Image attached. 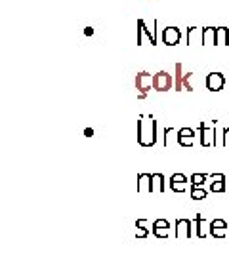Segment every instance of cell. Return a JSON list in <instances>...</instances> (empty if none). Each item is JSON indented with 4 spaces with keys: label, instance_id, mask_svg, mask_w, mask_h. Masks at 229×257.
Here are the masks:
<instances>
[{
    "label": "cell",
    "instance_id": "obj_6",
    "mask_svg": "<svg viewBox=\"0 0 229 257\" xmlns=\"http://www.w3.org/2000/svg\"><path fill=\"white\" fill-rule=\"evenodd\" d=\"M197 131L193 128H178L176 129V141L180 147H193L195 145Z\"/></svg>",
    "mask_w": 229,
    "mask_h": 257
},
{
    "label": "cell",
    "instance_id": "obj_23",
    "mask_svg": "<svg viewBox=\"0 0 229 257\" xmlns=\"http://www.w3.org/2000/svg\"><path fill=\"white\" fill-rule=\"evenodd\" d=\"M149 233H153L151 227H138L136 229V238H147Z\"/></svg>",
    "mask_w": 229,
    "mask_h": 257
},
{
    "label": "cell",
    "instance_id": "obj_20",
    "mask_svg": "<svg viewBox=\"0 0 229 257\" xmlns=\"http://www.w3.org/2000/svg\"><path fill=\"white\" fill-rule=\"evenodd\" d=\"M207 179H208L207 173H193V175L189 177V181H191V187H203Z\"/></svg>",
    "mask_w": 229,
    "mask_h": 257
},
{
    "label": "cell",
    "instance_id": "obj_18",
    "mask_svg": "<svg viewBox=\"0 0 229 257\" xmlns=\"http://www.w3.org/2000/svg\"><path fill=\"white\" fill-rule=\"evenodd\" d=\"M187 46H193L195 40H203V31H199L197 27H189L187 29Z\"/></svg>",
    "mask_w": 229,
    "mask_h": 257
},
{
    "label": "cell",
    "instance_id": "obj_16",
    "mask_svg": "<svg viewBox=\"0 0 229 257\" xmlns=\"http://www.w3.org/2000/svg\"><path fill=\"white\" fill-rule=\"evenodd\" d=\"M184 78H186L184 65L176 63L174 65V90L176 92H184Z\"/></svg>",
    "mask_w": 229,
    "mask_h": 257
},
{
    "label": "cell",
    "instance_id": "obj_19",
    "mask_svg": "<svg viewBox=\"0 0 229 257\" xmlns=\"http://www.w3.org/2000/svg\"><path fill=\"white\" fill-rule=\"evenodd\" d=\"M216 38H218V46H229L228 27H218V29H216Z\"/></svg>",
    "mask_w": 229,
    "mask_h": 257
},
{
    "label": "cell",
    "instance_id": "obj_27",
    "mask_svg": "<svg viewBox=\"0 0 229 257\" xmlns=\"http://www.w3.org/2000/svg\"><path fill=\"white\" fill-rule=\"evenodd\" d=\"M136 227H151L153 229V225H149L147 219H138V221H136Z\"/></svg>",
    "mask_w": 229,
    "mask_h": 257
},
{
    "label": "cell",
    "instance_id": "obj_22",
    "mask_svg": "<svg viewBox=\"0 0 229 257\" xmlns=\"http://www.w3.org/2000/svg\"><path fill=\"white\" fill-rule=\"evenodd\" d=\"M226 181H210V193H224Z\"/></svg>",
    "mask_w": 229,
    "mask_h": 257
},
{
    "label": "cell",
    "instance_id": "obj_1",
    "mask_svg": "<svg viewBox=\"0 0 229 257\" xmlns=\"http://www.w3.org/2000/svg\"><path fill=\"white\" fill-rule=\"evenodd\" d=\"M138 143L142 147H153L157 143V120L153 115H142L138 120Z\"/></svg>",
    "mask_w": 229,
    "mask_h": 257
},
{
    "label": "cell",
    "instance_id": "obj_9",
    "mask_svg": "<svg viewBox=\"0 0 229 257\" xmlns=\"http://www.w3.org/2000/svg\"><path fill=\"white\" fill-rule=\"evenodd\" d=\"M143 36H147L149 44H153V46L157 44V32H155V29H149L145 19H138V46L143 44Z\"/></svg>",
    "mask_w": 229,
    "mask_h": 257
},
{
    "label": "cell",
    "instance_id": "obj_2",
    "mask_svg": "<svg viewBox=\"0 0 229 257\" xmlns=\"http://www.w3.org/2000/svg\"><path fill=\"white\" fill-rule=\"evenodd\" d=\"M199 133H201V145L203 147H212L216 145V120L214 122H207L203 120L199 124Z\"/></svg>",
    "mask_w": 229,
    "mask_h": 257
},
{
    "label": "cell",
    "instance_id": "obj_3",
    "mask_svg": "<svg viewBox=\"0 0 229 257\" xmlns=\"http://www.w3.org/2000/svg\"><path fill=\"white\" fill-rule=\"evenodd\" d=\"M134 84H136V90H138V99H145L147 94L153 90V75L147 73V71H140L136 75Z\"/></svg>",
    "mask_w": 229,
    "mask_h": 257
},
{
    "label": "cell",
    "instance_id": "obj_10",
    "mask_svg": "<svg viewBox=\"0 0 229 257\" xmlns=\"http://www.w3.org/2000/svg\"><path fill=\"white\" fill-rule=\"evenodd\" d=\"M208 235H210V223L201 214H197L195 219H193V236L207 238Z\"/></svg>",
    "mask_w": 229,
    "mask_h": 257
},
{
    "label": "cell",
    "instance_id": "obj_13",
    "mask_svg": "<svg viewBox=\"0 0 229 257\" xmlns=\"http://www.w3.org/2000/svg\"><path fill=\"white\" fill-rule=\"evenodd\" d=\"M170 221L168 219H157V221H153V236H157V238H168L170 236Z\"/></svg>",
    "mask_w": 229,
    "mask_h": 257
},
{
    "label": "cell",
    "instance_id": "obj_7",
    "mask_svg": "<svg viewBox=\"0 0 229 257\" xmlns=\"http://www.w3.org/2000/svg\"><path fill=\"white\" fill-rule=\"evenodd\" d=\"M182 36H184V32L180 31L178 27H164L163 34H161V40L166 46H176V44H180Z\"/></svg>",
    "mask_w": 229,
    "mask_h": 257
},
{
    "label": "cell",
    "instance_id": "obj_26",
    "mask_svg": "<svg viewBox=\"0 0 229 257\" xmlns=\"http://www.w3.org/2000/svg\"><path fill=\"white\" fill-rule=\"evenodd\" d=\"M224 147H229V128H224V139H222Z\"/></svg>",
    "mask_w": 229,
    "mask_h": 257
},
{
    "label": "cell",
    "instance_id": "obj_28",
    "mask_svg": "<svg viewBox=\"0 0 229 257\" xmlns=\"http://www.w3.org/2000/svg\"><path fill=\"white\" fill-rule=\"evenodd\" d=\"M84 135H86V137H92V135H94V129L86 128V129H84Z\"/></svg>",
    "mask_w": 229,
    "mask_h": 257
},
{
    "label": "cell",
    "instance_id": "obj_17",
    "mask_svg": "<svg viewBox=\"0 0 229 257\" xmlns=\"http://www.w3.org/2000/svg\"><path fill=\"white\" fill-rule=\"evenodd\" d=\"M166 183H164L163 173H153V193H164Z\"/></svg>",
    "mask_w": 229,
    "mask_h": 257
},
{
    "label": "cell",
    "instance_id": "obj_12",
    "mask_svg": "<svg viewBox=\"0 0 229 257\" xmlns=\"http://www.w3.org/2000/svg\"><path fill=\"white\" fill-rule=\"evenodd\" d=\"M189 177H186L184 173H174L172 177H170V189L174 191V193H186L187 191V185H189Z\"/></svg>",
    "mask_w": 229,
    "mask_h": 257
},
{
    "label": "cell",
    "instance_id": "obj_24",
    "mask_svg": "<svg viewBox=\"0 0 229 257\" xmlns=\"http://www.w3.org/2000/svg\"><path fill=\"white\" fill-rule=\"evenodd\" d=\"M191 78H193V73H186V78H184V90L186 92H193L195 88L191 84Z\"/></svg>",
    "mask_w": 229,
    "mask_h": 257
},
{
    "label": "cell",
    "instance_id": "obj_21",
    "mask_svg": "<svg viewBox=\"0 0 229 257\" xmlns=\"http://www.w3.org/2000/svg\"><path fill=\"white\" fill-rule=\"evenodd\" d=\"M191 198L193 200H205L207 198V191L203 187H191Z\"/></svg>",
    "mask_w": 229,
    "mask_h": 257
},
{
    "label": "cell",
    "instance_id": "obj_5",
    "mask_svg": "<svg viewBox=\"0 0 229 257\" xmlns=\"http://www.w3.org/2000/svg\"><path fill=\"white\" fill-rule=\"evenodd\" d=\"M205 84L210 92H222L226 84H228V78L224 73H220V71H212V73H208L207 75V80H205Z\"/></svg>",
    "mask_w": 229,
    "mask_h": 257
},
{
    "label": "cell",
    "instance_id": "obj_25",
    "mask_svg": "<svg viewBox=\"0 0 229 257\" xmlns=\"http://www.w3.org/2000/svg\"><path fill=\"white\" fill-rule=\"evenodd\" d=\"M208 179L210 181H226V175L224 173H212V175H208Z\"/></svg>",
    "mask_w": 229,
    "mask_h": 257
},
{
    "label": "cell",
    "instance_id": "obj_11",
    "mask_svg": "<svg viewBox=\"0 0 229 257\" xmlns=\"http://www.w3.org/2000/svg\"><path fill=\"white\" fill-rule=\"evenodd\" d=\"M229 233V223L226 219H214L210 221V236L214 238H226Z\"/></svg>",
    "mask_w": 229,
    "mask_h": 257
},
{
    "label": "cell",
    "instance_id": "obj_29",
    "mask_svg": "<svg viewBox=\"0 0 229 257\" xmlns=\"http://www.w3.org/2000/svg\"><path fill=\"white\" fill-rule=\"evenodd\" d=\"M84 32H86V34H94V29H92V27H86V31Z\"/></svg>",
    "mask_w": 229,
    "mask_h": 257
},
{
    "label": "cell",
    "instance_id": "obj_8",
    "mask_svg": "<svg viewBox=\"0 0 229 257\" xmlns=\"http://www.w3.org/2000/svg\"><path fill=\"white\" fill-rule=\"evenodd\" d=\"M174 235L176 238H191L193 236V221H189V219H176Z\"/></svg>",
    "mask_w": 229,
    "mask_h": 257
},
{
    "label": "cell",
    "instance_id": "obj_4",
    "mask_svg": "<svg viewBox=\"0 0 229 257\" xmlns=\"http://www.w3.org/2000/svg\"><path fill=\"white\" fill-rule=\"evenodd\" d=\"M174 88V75H170L168 71H159L157 75H153V90L155 92H168Z\"/></svg>",
    "mask_w": 229,
    "mask_h": 257
},
{
    "label": "cell",
    "instance_id": "obj_15",
    "mask_svg": "<svg viewBox=\"0 0 229 257\" xmlns=\"http://www.w3.org/2000/svg\"><path fill=\"white\" fill-rule=\"evenodd\" d=\"M216 29L218 27H205L203 29V40H201V44L203 46H218V38H216Z\"/></svg>",
    "mask_w": 229,
    "mask_h": 257
},
{
    "label": "cell",
    "instance_id": "obj_14",
    "mask_svg": "<svg viewBox=\"0 0 229 257\" xmlns=\"http://www.w3.org/2000/svg\"><path fill=\"white\" fill-rule=\"evenodd\" d=\"M138 193H153V173H140L138 175Z\"/></svg>",
    "mask_w": 229,
    "mask_h": 257
}]
</instances>
